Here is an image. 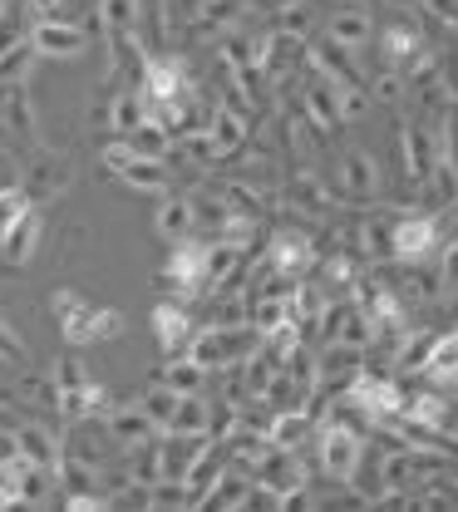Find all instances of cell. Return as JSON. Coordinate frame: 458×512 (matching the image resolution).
<instances>
[{"mask_svg":"<svg viewBox=\"0 0 458 512\" xmlns=\"http://www.w3.org/2000/svg\"><path fill=\"white\" fill-rule=\"evenodd\" d=\"M65 5L69 0H30V10H35V15H65Z\"/></svg>","mask_w":458,"mask_h":512,"instance_id":"cell-41","label":"cell"},{"mask_svg":"<svg viewBox=\"0 0 458 512\" xmlns=\"http://www.w3.org/2000/svg\"><path fill=\"white\" fill-rule=\"evenodd\" d=\"M385 5H390V10H399V15H414L424 0H385Z\"/></svg>","mask_w":458,"mask_h":512,"instance_id":"cell-42","label":"cell"},{"mask_svg":"<svg viewBox=\"0 0 458 512\" xmlns=\"http://www.w3.org/2000/svg\"><path fill=\"white\" fill-rule=\"evenodd\" d=\"M207 424H212V409L202 404V394H183V399H178V414H173V424H168V434H207Z\"/></svg>","mask_w":458,"mask_h":512,"instance_id":"cell-28","label":"cell"},{"mask_svg":"<svg viewBox=\"0 0 458 512\" xmlns=\"http://www.w3.org/2000/svg\"><path fill=\"white\" fill-rule=\"evenodd\" d=\"M404 419H414L419 429H439V434H444L449 404H444L439 394H414V399H404Z\"/></svg>","mask_w":458,"mask_h":512,"instance_id":"cell-27","label":"cell"},{"mask_svg":"<svg viewBox=\"0 0 458 512\" xmlns=\"http://www.w3.org/2000/svg\"><path fill=\"white\" fill-rule=\"evenodd\" d=\"M207 133H212V143H217V153H232L247 133H242V114L237 109H217L212 114V124H207Z\"/></svg>","mask_w":458,"mask_h":512,"instance_id":"cell-33","label":"cell"},{"mask_svg":"<svg viewBox=\"0 0 458 512\" xmlns=\"http://www.w3.org/2000/svg\"><path fill=\"white\" fill-rule=\"evenodd\" d=\"M321 330H326L330 340H340V345H355V350H365V345L375 340V325H370V316H365L355 301L326 306V311H321Z\"/></svg>","mask_w":458,"mask_h":512,"instance_id":"cell-9","label":"cell"},{"mask_svg":"<svg viewBox=\"0 0 458 512\" xmlns=\"http://www.w3.org/2000/svg\"><path fill=\"white\" fill-rule=\"evenodd\" d=\"M375 99H385V104H394V99H399V74H394L390 64H385V74L375 79Z\"/></svg>","mask_w":458,"mask_h":512,"instance_id":"cell-38","label":"cell"},{"mask_svg":"<svg viewBox=\"0 0 458 512\" xmlns=\"http://www.w3.org/2000/svg\"><path fill=\"white\" fill-rule=\"evenodd\" d=\"M424 45H419V35L409 30V25H385L380 30V55H385V64L390 69H399V64L409 60V55H419Z\"/></svg>","mask_w":458,"mask_h":512,"instance_id":"cell-26","label":"cell"},{"mask_svg":"<svg viewBox=\"0 0 458 512\" xmlns=\"http://www.w3.org/2000/svg\"><path fill=\"white\" fill-rule=\"evenodd\" d=\"M404 158H409V178L429 183L434 163H439V143L429 128H404Z\"/></svg>","mask_w":458,"mask_h":512,"instance_id":"cell-23","label":"cell"},{"mask_svg":"<svg viewBox=\"0 0 458 512\" xmlns=\"http://www.w3.org/2000/svg\"><path fill=\"white\" fill-rule=\"evenodd\" d=\"M178 399H183L178 389H168V384L158 380L153 389H148V394H143V399H138V404H143V414H148V419H153V424L168 434V424H173V414H178Z\"/></svg>","mask_w":458,"mask_h":512,"instance_id":"cell-29","label":"cell"},{"mask_svg":"<svg viewBox=\"0 0 458 512\" xmlns=\"http://www.w3.org/2000/svg\"><path fill=\"white\" fill-rule=\"evenodd\" d=\"M153 335H158V345L168 355H183L188 340H193V320H188V311L178 301H163V306H153Z\"/></svg>","mask_w":458,"mask_h":512,"instance_id":"cell-14","label":"cell"},{"mask_svg":"<svg viewBox=\"0 0 458 512\" xmlns=\"http://www.w3.org/2000/svg\"><path fill=\"white\" fill-rule=\"evenodd\" d=\"M69 188V163L65 158H55V153H45L30 173H25V192H30V202H45V197H55V192Z\"/></svg>","mask_w":458,"mask_h":512,"instance_id":"cell-18","label":"cell"},{"mask_svg":"<svg viewBox=\"0 0 458 512\" xmlns=\"http://www.w3.org/2000/svg\"><path fill=\"white\" fill-rule=\"evenodd\" d=\"M424 380L458 384V330L434 335V345H429V355H424Z\"/></svg>","mask_w":458,"mask_h":512,"instance_id":"cell-19","label":"cell"},{"mask_svg":"<svg viewBox=\"0 0 458 512\" xmlns=\"http://www.w3.org/2000/svg\"><path fill=\"white\" fill-rule=\"evenodd\" d=\"M35 60H40V55H35L30 40L5 45V50H0V84H25V74H30V64Z\"/></svg>","mask_w":458,"mask_h":512,"instance_id":"cell-30","label":"cell"},{"mask_svg":"<svg viewBox=\"0 0 458 512\" xmlns=\"http://www.w3.org/2000/svg\"><path fill=\"white\" fill-rule=\"evenodd\" d=\"M335 404L360 409V414L380 429V424H390V419L404 414V389H399L394 380H385V375H375V370H355V380L340 389V399H335Z\"/></svg>","mask_w":458,"mask_h":512,"instance_id":"cell-2","label":"cell"},{"mask_svg":"<svg viewBox=\"0 0 458 512\" xmlns=\"http://www.w3.org/2000/svg\"><path fill=\"white\" fill-rule=\"evenodd\" d=\"M40 237H45V217H40V207L30 202V207L0 232V252H5L10 266H25V261L35 256V247H40Z\"/></svg>","mask_w":458,"mask_h":512,"instance_id":"cell-8","label":"cell"},{"mask_svg":"<svg viewBox=\"0 0 458 512\" xmlns=\"http://www.w3.org/2000/svg\"><path fill=\"white\" fill-rule=\"evenodd\" d=\"M0 360H25V345L10 335V325L0 320Z\"/></svg>","mask_w":458,"mask_h":512,"instance_id":"cell-39","label":"cell"},{"mask_svg":"<svg viewBox=\"0 0 458 512\" xmlns=\"http://www.w3.org/2000/svg\"><path fill=\"white\" fill-rule=\"evenodd\" d=\"M89 40H94V30L74 25L69 15H40L30 30V45L40 60H79L89 50Z\"/></svg>","mask_w":458,"mask_h":512,"instance_id":"cell-5","label":"cell"},{"mask_svg":"<svg viewBox=\"0 0 458 512\" xmlns=\"http://www.w3.org/2000/svg\"><path fill=\"white\" fill-rule=\"evenodd\" d=\"M104 424H109V439L119 448H138L158 434V424L143 414V404H114V409L104 414Z\"/></svg>","mask_w":458,"mask_h":512,"instance_id":"cell-11","label":"cell"},{"mask_svg":"<svg viewBox=\"0 0 458 512\" xmlns=\"http://www.w3.org/2000/svg\"><path fill=\"white\" fill-rule=\"evenodd\" d=\"M158 232H163L168 242L193 237L197 232V202L193 197H163V207H158Z\"/></svg>","mask_w":458,"mask_h":512,"instance_id":"cell-22","label":"cell"},{"mask_svg":"<svg viewBox=\"0 0 458 512\" xmlns=\"http://www.w3.org/2000/svg\"><path fill=\"white\" fill-rule=\"evenodd\" d=\"M25 207H30V192H25V188H0V232H5V227H10V222H15Z\"/></svg>","mask_w":458,"mask_h":512,"instance_id":"cell-36","label":"cell"},{"mask_svg":"<svg viewBox=\"0 0 458 512\" xmlns=\"http://www.w3.org/2000/svg\"><path fill=\"white\" fill-rule=\"evenodd\" d=\"M311 69L316 74H326L335 89H360V74L350 69V55H345V45H335V40H321V45H311Z\"/></svg>","mask_w":458,"mask_h":512,"instance_id":"cell-16","label":"cell"},{"mask_svg":"<svg viewBox=\"0 0 458 512\" xmlns=\"http://www.w3.org/2000/svg\"><path fill=\"white\" fill-rule=\"evenodd\" d=\"M252 350V335L247 325H207V330H193L188 340V355H193L202 370H237Z\"/></svg>","mask_w":458,"mask_h":512,"instance_id":"cell-3","label":"cell"},{"mask_svg":"<svg viewBox=\"0 0 458 512\" xmlns=\"http://www.w3.org/2000/svg\"><path fill=\"white\" fill-rule=\"evenodd\" d=\"M202 448H207V434H168L158 444V478L183 483L193 473V463L202 458Z\"/></svg>","mask_w":458,"mask_h":512,"instance_id":"cell-10","label":"cell"},{"mask_svg":"<svg viewBox=\"0 0 458 512\" xmlns=\"http://www.w3.org/2000/svg\"><path fill=\"white\" fill-rule=\"evenodd\" d=\"M20 473H25V458L20 453H0V503H20Z\"/></svg>","mask_w":458,"mask_h":512,"instance_id":"cell-34","label":"cell"},{"mask_svg":"<svg viewBox=\"0 0 458 512\" xmlns=\"http://www.w3.org/2000/svg\"><path fill=\"white\" fill-rule=\"evenodd\" d=\"M306 114H311V119H316L321 128H340V124H345L340 89L330 84L326 74H316V79H311V89H306Z\"/></svg>","mask_w":458,"mask_h":512,"instance_id":"cell-20","label":"cell"},{"mask_svg":"<svg viewBox=\"0 0 458 512\" xmlns=\"http://www.w3.org/2000/svg\"><path fill=\"white\" fill-rule=\"evenodd\" d=\"M129 188L138 192H168V168H163V158H148V153H133L129 163H124V173H119Z\"/></svg>","mask_w":458,"mask_h":512,"instance_id":"cell-24","label":"cell"},{"mask_svg":"<svg viewBox=\"0 0 458 512\" xmlns=\"http://www.w3.org/2000/svg\"><path fill=\"white\" fill-rule=\"evenodd\" d=\"M306 429H311V409L306 404H291V409H276L271 414V424H266V444L271 448H296L306 439Z\"/></svg>","mask_w":458,"mask_h":512,"instance_id":"cell-17","label":"cell"},{"mask_svg":"<svg viewBox=\"0 0 458 512\" xmlns=\"http://www.w3.org/2000/svg\"><path fill=\"white\" fill-rule=\"evenodd\" d=\"M321 468H326V478L335 483H355V473H360V458H365V439H360V429L355 424H345V419H330L326 429H321Z\"/></svg>","mask_w":458,"mask_h":512,"instance_id":"cell-4","label":"cell"},{"mask_svg":"<svg viewBox=\"0 0 458 512\" xmlns=\"http://www.w3.org/2000/svg\"><path fill=\"white\" fill-rule=\"evenodd\" d=\"M84 384H89V370H84L74 355H65V360L55 365V389H60V394H74V389H84Z\"/></svg>","mask_w":458,"mask_h":512,"instance_id":"cell-35","label":"cell"},{"mask_svg":"<svg viewBox=\"0 0 458 512\" xmlns=\"http://www.w3.org/2000/svg\"><path fill=\"white\" fill-rule=\"evenodd\" d=\"M114 498H104V493H69L65 498V508H74V512H89V508H109Z\"/></svg>","mask_w":458,"mask_h":512,"instance_id":"cell-37","label":"cell"},{"mask_svg":"<svg viewBox=\"0 0 458 512\" xmlns=\"http://www.w3.org/2000/svg\"><path fill=\"white\" fill-rule=\"evenodd\" d=\"M326 276L335 281V286H350V281H355V271H350V261H345V256H330V261H326Z\"/></svg>","mask_w":458,"mask_h":512,"instance_id":"cell-40","label":"cell"},{"mask_svg":"<svg viewBox=\"0 0 458 512\" xmlns=\"http://www.w3.org/2000/svg\"><path fill=\"white\" fill-rule=\"evenodd\" d=\"M197 5H202V10H217V5H227V0H197Z\"/></svg>","mask_w":458,"mask_h":512,"instance_id":"cell-43","label":"cell"},{"mask_svg":"<svg viewBox=\"0 0 458 512\" xmlns=\"http://www.w3.org/2000/svg\"><path fill=\"white\" fill-rule=\"evenodd\" d=\"M370 35H375V20H370L365 5H340V10L330 15V40H335V45H345V50H365Z\"/></svg>","mask_w":458,"mask_h":512,"instance_id":"cell-15","label":"cell"},{"mask_svg":"<svg viewBox=\"0 0 458 512\" xmlns=\"http://www.w3.org/2000/svg\"><path fill=\"white\" fill-rule=\"evenodd\" d=\"M133 143V153H148V158H163L168 153V138H173V128H163L158 119H143V124L133 128V133H124Z\"/></svg>","mask_w":458,"mask_h":512,"instance_id":"cell-32","label":"cell"},{"mask_svg":"<svg viewBox=\"0 0 458 512\" xmlns=\"http://www.w3.org/2000/svg\"><path fill=\"white\" fill-rule=\"evenodd\" d=\"M266 261H271V271L301 281V271H311V261H316V247H311V237H301V232H276Z\"/></svg>","mask_w":458,"mask_h":512,"instance_id":"cell-12","label":"cell"},{"mask_svg":"<svg viewBox=\"0 0 458 512\" xmlns=\"http://www.w3.org/2000/svg\"><path fill=\"white\" fill-rule=\"evenodd\" d=\"M50 311L60 320V335H65L69 345H94V340H114V335H124V316L114 311V306H89L79 291H55V301H50Z\"/></svg>","mask_w":458,"mask_h":512,"instance_id":"cell-1","label":"cell"},{"mask_svg":"<svg viewBox=\"0 0 458 512\" xmlns=\"http://www.w3.org/2000/svg\"><path fill=\"white\" fill-rule=\"evenodd\" d=\"M207 247H212V242H193V237L173 242V256H168L163 276H168V286H173L183 301L207 296Z\"/></svg>","mask_w":458,"mask_h":512,"instance_id":"cell-6","label":"cell"},{"mask_svg":"<svg viewBox=\"0 0 458 512\" xmlns=\"http://www.w3.org/2000/svg\"><path fill=\"white\" fill-rule=\"evenodd\" d=\"M340 192L355 202H370L380 192V163L370 153H345L340 158Z\"/></svg>","mask_w":458,"mask_h":512,"instance_id":"cell-13","label":"cell"},{"mask_svg":"<svg viewBox=\"0 0 458 512\" xmlns=\"http://www.w3.org/2000/svg\"><path fill=\"white\" fill-rule=\"evenodd\" d=\"M148 119V104H143V89H129V94H119L114 99V109H109V124L114 133H133V128Z\"/></svg>","mask_w":458,"mask_h":512,"instance_id":"cell-31","label":"cell"},{"mask_svg":"<svg viewBox=\"0 0 458 512\" xmlns=\"http://www.w3.org/2000/svg\"><path fill=\"white\" fill-rule=\"evenodd\" d=\"M202 380H207V370L197 365L188 350H183V355H173V360L163 365V384H168V389H178V394H202Z\"/></svg>","mask_w":458,"mask_h":512,"instance_id":"cell-25","label":"cell"},{"mask_svg":"<svg viewBox=\"0 0 458 512\" xmlns=\"http://www.w3.org/2000/svg\"><path fill=\"white\" fill-rule=\"evenodd\" d=\"M390 256L404 266H424L439 256V222L424 212V217H399L390 232Z\"/></svg>","mask_w":458,"mask_h":512,"instance_id":"cell-7","label":"cell"},{"mask_svg":"<svg viewBox=\"0 0 458 512\" xmlns=\"http://www.w3.org/2000/svg\"><path fill=\"white\" fill-rule=\"evenodd\" d=\"M15 448H20V458H30L40 468H55L60 453H65V448L55 444V434L40 429V424H15Z\"/></svg>","mask_w":458,"mask_h":512,"instance_id":"cell-21","label":"cell"}]
</instances>
